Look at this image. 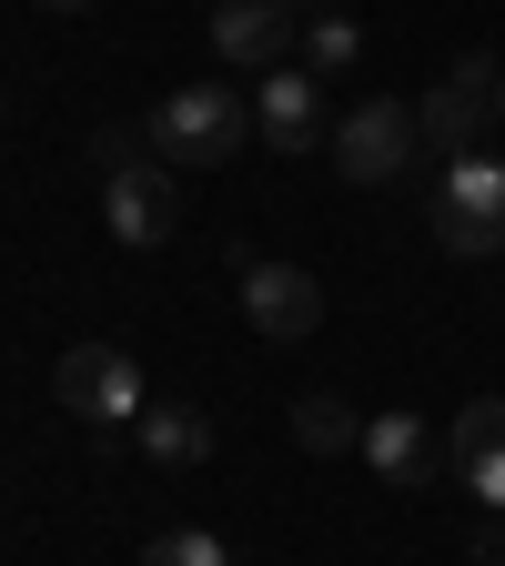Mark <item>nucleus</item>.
<instances>
[{
  "label": "nucleus",
  "instance_id": "f257e3e1",
  "mask_svg": "<svg viewBox=\"0 0 505 566\" xmlns=\"http://www.w3.org/2000/svg\"><path fill=\"white\" fill-rule=\"evenodd\" d=\"M243 132H253V112H243V92L233 82H182V92H162L152 102V163H233L243 153Z\"/></svg>",
  "mask_w": 505,
  "mask_h": 566
},
{
  "label": "nucleus",
  "instance_id": "f03ea898",
  "mask_svg": "<svg viewBox=\"0 0 505 566\" xmlns=\"http://www.w3.org/2000/svg\"><path fill=\"white\" fill-rule=\"evenodd\" d=\"M102 223H112V243L122 253H152V243H172L182 233V172L172 163H112L102 172Z\"/></svg>",
  "mask_w": 505,
  "mask_h": 566
},
{
  "label": "nucleus",
  "instance_id": "7ed1b4c3",
  "mask_svg": "<svg viewBox=\"0 0 505 566\" xmlns=\"http://www.w3.org/2000/svg\"><path fill=\"white\" fill-rule=\"evenodd\" d=\"M435 243H445V253H465V263L505 253V163H485V153L445 163V192H435Z\"/></svg>",
  "mask_w": 505,
  "mask_h": 566
},
{
  "label": "nucleus",
  "instance_id": "20e7f679",
  "mask_svg": "<svg viewBox=\"0 0 505 566\" xmlns=\"http://www.w3.org/2000/svg\"><path fill=\"white\" fill-rule=\"evenodd\" d=\"M51 395L82 424H141V405H152V395H141V365H131L122 344H71L61 365H51Z\"/></svg>",
  "mask_w": 505,
  "mask_h": 566
},
{
  "label": "nucleus",
  "instance_id": "39448f33",
  "mask_svg": "<svg viewBox=\"0 0 505 566\" xmlns=\"http://www.w3.org/2000/svg\"><path fill=\"white\" fill-rule=\"evenodd\" d=\"M495 82H505V61H495V51H465V61L445 71V82H435V92L414 102L424 142H435L445 163H465L475 142H485V122H495Z\"/></svg>",
  "mask_w": 505,
  "mask_h": 566
},
{
  "label": "nucleus",
  "instance_id": "423d86ee",
  "mask_svg": "<svg viewBox=\"0 0 505 566\" xmlns=\"http://www.w3.org/2000/svg\"><path fill=\"white\" fill-rule=\"evenodd\" d=\"M414 142H424L414 102H354V112L334 122V172H344V182H394V172L414 163Z\"/></svg>",
  "mask_w": 505,
  "mask_h": 566
},
{
  "label": "nucleus",
  "instance_id": "0eeeda50",
  "mask_svg": "<svg viewBox=\"0 0 505 566\" xmlns=\"http://www.w3.org/2000/svg\"><path fill=\"white\" fill-rule=\"evenodd\" d=\"M243 314H253V334H273V344H304V334H324V283H314L304 263L243 253Z\"/></svg>",
  "mask_w": 505,
  "mask_h": 566
},
{
  "label": "nucleus",
  "instance_id": "6e6552de",
  "mask_svg": "<svg viewBox=\"0 0 505 566\" xmlns=\"http://www.w3.org/2000/svg\"><path fill=\"white\" fill-rule=\"evenodd\" d=\"M253 132L273 142V153H314V142H324V82H314V71H294V61L263 71V92H253Z\"/></svg>",
  "mask_w": 505,
  "mask_h": 566
},
{
  "label": "nucleus",
  "instance_id": "1a4fd4ad",
  "mask_svg": "<svg viewBox=\"0 0 505 566\" xmlns=\"http://www.w3.org/2000/svg\"><path fill=\"white\" fill-rule=\"evenodd\" d=\"M283 41H294V11L283 0H212V51H223L233 71H283Z\"/></svg>",
  "mask_w": 505,
  "mask_h": 566
},
{
  "label": "nucleus",
  "instance_id": "9d476101",
  "mask_svg": "<svg viewBox=\"0 0 505 566\" xmlns=\"http://www.w3.org/2000/svg\"><path fill=\"white\" fill-rule=\"evenodd\" d=\"M365 465H375L385 485H404V495H414V485H435V475H445V436H435L424 415H404V405H394V415H375V424H365Z\"/></svg>",
  "mask_w": 505,
  "mask_h": 566
},
{
  "label": "nucleus",
  "instance_id": "9b49d317",
  "mask_svg": "<svg viewBox=\"0 0 505 566\" xmlns=\"http://www.w3.org/2000/svg\"><path fill=\"white\" fill-rule=\"evenodd\" d=\"M131 446H141V465L182 475V465H202V455H212V415H202V405H141Z\"/></svg>",
  "mask_w": 505,
  "mask_h": 566
},
{
  "label": "nucleus",
  "instance_id": "f8f14e48",
  "mask_svg": "<svg viewBox=\"0 0 505 566\" xmlns=\"http://www.w3.org/2000/svg\"><path fill=\"white\" fill-rule=\"evenodd\" d=\"M495 455H505V395H475V405L455 415V436H445V475L495 465Z\"/></svg>",
  "mask_w": 505,
  "mask_h": 566
},
{
  "label": "nucleus",
  "instance_id": "ddd939ff",
  "mask_svg": "<svg viewBox=\"0 0 505 566\" xmlns=\"http://www.w3.org/2000/svg\"><path fill=\"white\" fill-rule=\"evenodd\" d=\"M294 446L304 455H344V446H365V415H354L344 395H304L294 405Z\"/></svg>",
  "mask_w": 505,
  "mask_h": 566
},
{
  "label": "nucleus",
  "instance_id": "4468645a",
  "mask_svg": "<svg viewBox=\"0 0 505 566\" xmlns=\"http://www.w3.org/2000/svg\"><path fill=\"white\" fill-rule=\"evenodd\" d=\"M354 61H365V21H354V11H324L304 31V71H354Z\"/></svg>",
  "mask_w": 505,
  "mask_h": 566
},
{
  "label": "nucleus",
  "instance_id": "2eb2a0df",
  "mask_svg": "<svg viewBox=\"0 0 505 566\" xmlns=\"http://www.w3.org/2000/svg\"><path fill=\"white\" fill-rule=\"evenodd\" d=\"M141 566H233V556H223V536H212V526H172V536L141 546Z\"/></svg>",
  "mask_w": 505,
  "mask_h": 566
},
{
  "label": "nucleus",
  "instance_id": "dca6fc26",
  "mask_svg": "<svg viewBox=\"0 0 505 566\" xmlns=\"http://www.w3.org/2000/svg\"><path fill=\"white\" fill-rule=\"evenodd\" d=\"M455 485H465V495H475V506H495V516H505V455H495V465H465V475H455Z\"/></svg>",
  "mask_w": 505,
  "mask_h": 566
},
{
  "label": "nucleus",
  "instance_id": "f3484780",
  "mask_svg": "<svg viewBox=\"0 0 505 566\" xmlns=\"http://www.w3.org/2000/svg\"><path fill=\"white\" fill-rule=\"evenodd\" d=\"M465 556H475V566H505V516H485V526H475V546H465Z\"/></svg>",
  "mask_w": 505,
  "mask_h": 566
},
{
  "label": "nucleus",
  "instance_id": "a211bd4d",
  "mask_svg": "<svg viewBox=\"0 0 505 566\" xmlns=\"http://www.w3.org/2000/svg\"><path fill=\"white\" fill-rule=\"evenodd\" d=\"M283 11H294V21H324V11H344V0H283Z\"/></svg>",
  "mask_w": 505,
  "mask_h": 566
},
{
  "label": "nucleus",
  "instance_id": "6ab92c4d",
  "mask_svg": "<svg viewBox=\"0 0 505 566\" xmlns=\"http://www.w3.org/2000/svg\"><path fill=\"white\" fill-rule=\"evenodd\" d=\"M41 11H92V0H41Z\"/></svg>",
  "mask_w": 505,
  "mask_h": 566
},
{
  "label": "nucleus",
  "instance_id": "aec40b11",
  "mask_svg": "<svg viewBox=\"0 0 505 566\" xmlns=\"http://www.w3.org/2000/svg\"><path fill=\"white\" fill-rule=\"evenodd\" d=\"M495 122H505V82H495Z\"/></svg>",
  "mask_w": 505,
  "mask_h": 566
}]
</instances>
